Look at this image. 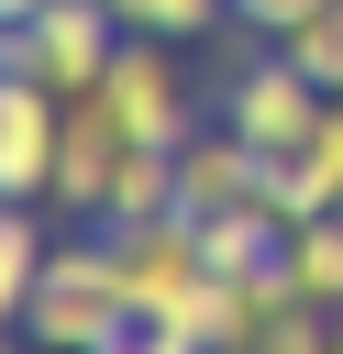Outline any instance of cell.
Returning a JSON list of instances; mask_svg holds the SVG:
<instances>
[{
	"mask_svg": "<svg viewBox=\"0 0 343 354\" xmlns=\"http://www.w3.org/2000/svg\"><path fill=\"white\" fill-rule=\"evenodd\" d=\"M254 188H266V155H254L232 122H199V133L177 144V210L210 221V210H243Z\"/></svg>",
	"mask_w": 343,
	"mask_h": 354,
	"instance_id": "cell-8",
	"label": "cell"
},
{
	"mask_svg": "<svg viewBox=\"0 0 343 354\" xmlns=\"http://www.w3.org/2000/svg\"><path fill=\"white\" fill-rule=\"evenodd\" d=\"M288 277H299V299L343 310V210H310V221H288Z\"/></svg>",
	"mask_w": 343,
	"mask_h": 354,
	"instance_id": "cell-11",
	"label": "cell"
},
{
	"mask_svg": "<svg viewBox=\"0 0 343 354\" xmlns=\"http://www.w3.org/2000/svg\"><path fill=\"white\" fill-rule=\"evenodd\" d=\"M100 100L144 133V144H188L199 133V88L177 77V55H166V33H122V55H111V77H100Z\"/></svg>",
	"mask_w": 343,
	"mask_h": 354,
	"instance_id": "cell-6",
	"label": "cell"
},
{
	"mask_svg": "<svg viewBox=\"0 0 343 354\" xmlns=\"http://www.w3.org/2000/svg\"><path fill=\"white\" fill-rule=\"evenodd\" d=\"M133 155H144V133H133V122H122V111H111L100 88H77V100H66V133H55V210L100 221Z\"/></svg>",
	"mask_w": 343,
	"mask_h": 354,
	"instance_id": "cell-3",
	"label": "cell"
},
{
	"mask_svg": "<svg viewBox=\"0 0 343 354\" xmlns=\"http://www.w3.org/2000/svg\"><path fill=\"white\" fill-rule=\"evenodd\" d=\"M33 11H44V0H0V22H33Z\"/></svg>",
	"mask_w": 343,
	"mask_h": 354,
	"instance_id": "cell-16",
	"label": "cell"
},
{
	"mask_svg": "<svg viewBox=\"0 0 343 354\" xmlns=\"http://www.w3.org/2000/svg\"><path fill=\"white\" fill-rule=\"evenodd\" d=\"M199 243H210V277H277V266H288V221H277L266 199L210 210V221H199Z\"/></svg>",
	"mask_w": 343,
	"mask_h": 354,
	"instance_id": "cell-9",
	"label": "cell"
},
{
	"mask_svg": "<svg viewBox=\"0 0 343 354\" xmlns=\"http://www.w3.org/2000/svg\"><path fill=\"white\" fill-rule=\"evenodd\" d=\"M288 55H299V66L321 77V88H343V0H321V11H310V22L288 33Z\"/></svg>",
	"mask_w": 343,
	"mask_h": 354,
	"instance_id": "cell-13",
	"label": "cell"
},
{
	"mask_svg": "<svg viewBox=\"0 0 343 354\" xmlns=\"http://www.w3.org/2000/svg\"><path fill=\"white\" fill-rule=\"evenodd\" d=\"M55 133H66V100L33 66L0 77V199H55Z\"/></svg>",
	"mask_w": 343,
	"mask_h": 354,
	"instance_id": "cell-7",
	"label": "cell"
},
{
	"mask_svg": "<svg viewBox=\"0 0 343 354\" xmlns=\"http://www.w3.org/2000/svg\"><path fill=\"white\" fill-rule=\"evenodd\" d=\"M133 33H166V44H188V33H221L232 22V0H111Z\"/></svg>",
	"mask_w": 343,
	"mask_h": 354,
	"instance_id": "cell-12",
	"label": "cell"
},
{
	"mask_svg": "<svg viewBox=\"0 0 343 354\" xmlns=\"http://www.w3.org/2000/svg\"><path fill=\"white\" fill-rule=\"evenodd\" d=\"M122 11L111 0H44L33 22H22V66L55 88V100H77V88H100L111 77V55H122Z\"/></svg>",
	"mask_w": 343,
	"mask_h": 354,
	"instance_id": "cell-5",
	"label": "cell"
},
{
	"mask_svg": "<svg viewBox=\"0 0 343 354\" xmlns=\"http://www.w3.org/2000/svg\"><path fill=\"white\" fill-rule=\"evenodd\" d=\"M321 111H332V88L277 44V55H254V66H232V88H221V122L254 144V155H299L310 133H321Z\"/></svg>",
	"mask_w": 343,
	"mask_h": 354,
	"instance_id": "cell-2",
	"label": "cell"
},
{
	"mask_svg": "<svg viewBox=\"0 0 343 354\" xmlns=\"http://www.w3.org/2000/svg\"><path fill=\"white\" fill-rule=\"evenodd\" d=\"M44 221H33V199H0V332H22V310H33V277H44Z\"/></svg>",
	"mask_w": 343,
	"mask_h": 354,
	"instance_id": "cell-10",
	"label": "cell"
},
{
	"mask_svg": "<svg viewBox=\"0 0 343 354\" xmlns=\"http://www.w3.org/2000/svg\"><path fill=\"white\" fill-rule=\"evenodd\" d=\"M310 11H321V0H232V22H243V33H266V44H288Z\"/></svg>",
	"mask_w": 343,
	"mask_h": 354,
	"instance_id": "cell-15",
	"label": "cell"
},
{
	"mask_svg": "<svg viewBox=\"0 0 343 354\" xmlns=\"http://www.w3.org/2000/svg\"><path fill=\"white\" fill-rule=\"evenodd\" d=\"M122 321H133V288H122V266H111V232L55 243V254H44V277H33L22 343H33V354H100Z\"/></svg>",
	"mask_w": 343,
	"mask_h": 354,
	"instance_id": "cell-1",
	"label": "cell"
},
{
	"mask_svg": "<svg viewBox=\"0 0 343 354\" xmlns=\"http://www.w3.org/2000/svg\"><path fill=\"white\" fill-rule=\"evenodd\" d=\"M100 354H199V332H188L177 310H133V321H122Z\"/></svg>",
	"mask_w": 343,
	"mask_h": 354,
	"instance_id": "cell-14",
	"label": "cell"
},
{
	"mask_svg": "<svg viewBox=\"0 0 343 354\" xmlns=\"http://www.w3.org/2000/svg\"><path fill=\"white\" fill-rule=\"evenodd\" d=\"M111 266L133 288V310H188L199 277H210V243H199V210H155V221H111Z\"/></svg>",
	"mask_w": 343,
	"mask_h": 354,
	"instance_id": "cell-4",
	"label": "cell"
},
{
	"mask_svg": "<svg viewBox=\"0 0 343 354\" xmlns=\"http://www.w3.org/2000/svg\"><path fill=\"white\" fill-rule=\"evenodd\" d=\"M0 354H11V332H0Z\"/></svg>",
	"mask_w": 343,
	"mask_h": 354,
	"instance_id": "cell-17",
	"label": "cell"
}]
</instances>
